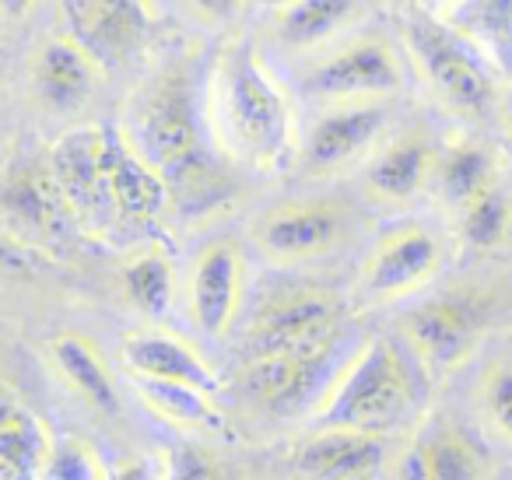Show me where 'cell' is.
Instances as JSON below:
<instances>
[{"mask_svg": "<svg viewBox=\"0 0 512 480\" xmlns=\"http://www.w3.org/2000/svg\"><path fill=\"white\" fill-rule=\"evenodd\" d=\"M221 113L225 134L253 165L274 169L292 155V109L253 46H235L221 64Z\"/></svg>", "mask_w": 512, "mask_h": 480, "instance_id": "1", "label": "cell"}, {"mask_svg": "<svg viewBox=\"0 0 512 480\" xmlns=\"http://www.w3.org/2000/svg\"><path fill=\"white\" fill-rule=\"evenodd\" d=\"M414 407V386L400 351L390 340H369L323 400L320 428H358L386 435L404 424Z\"/></svg>", "mask_w": 512, "mask_h": 480, "instance_id": "2", "label": "cell"}, {"mask_svg": "<svg viewBox=\"0 0 512 480\" xmlns=\"http://www.w3.org/2000/svg\"><path fill=\"white\" fill-rule=\"evenodd\" d=\"M407 46H411V57L418 60L432 92L453 113L484 116L498 109L502 95H498L491 74L481 67L467 39L456 36L446 22H411L407 25Z\"/></svg>", "mask_w": 512, "mask_h": 480, "instance_id": "3", "label": "cell"}, {"mask_svg": "<svg viewBox=\"0 0 512 480\" xmlns=\"http://www.w3.org/2000/svg\"><path fill=\"white\" fill-rule=\"evenodd\" d=\"M341 326V309L323 295H295L260 312L246 333V354H292L320 361Z\"/></svg>", "mask_w": 512, "mask_h": 480, "instance_id": "4", "label": "cell"}, {"mask_svg": "<svg viewBox=\"0 0 512 480\" xmlns=\"http://www.w3.org/2000/svg\"><path fill=\"white\" fill-rule=\"evenodd\" d=\"M134 151L148 158L158 172L183 162L186 155L200 151L197 109L190 99V81L183 74H162L151 85V95L144 99L137 116V141Z\"/></svg>", "mask_w": 512, "mask_h": 480, "instance_id": "5", "label": "cell"}, {"mask_svg": "<svg viewBox=\"0 0 512 480\" xmlns=\"http://www.w3.org/2000/svg\"><path fill=\"white\" fill-rule=\"evenodd\" d=\"M50 172L64 193L67 207L78 218L106 221L116 214L113 193H109V172H106V130H71L57 141L50 158Z\"/></svg>", "mask_w": 512, "mask_h": 480, "instance_id": "6", "label": "cell"}, {"mask_svg": "<svg viewBox=\"0 0 512 480\" xmlns=\"http://www.w3.org/2000/svg\"><path fill=\"white\" fill-rule=\"evenodd\" d=\"M67 36L99 67L120 64L148 32L144 0H64Z\"/></svg>", "mask_w": 512, "mask_h": 480, "instance_id": "7", "label": "cell"}, {"mask_svg": "<svg viewBox=\"0 0 512 480\" xmlns=\"http://www.w3.org/2000/svg\"><path fill=\"white\" fill-rule=\"evenodd\" d=\"M400 85L404 74L397 53L379 39L344 46L309 74V88L320 99H383L400 92Z\"/></svg>", "mask_w": 512, "mask_h": 480, "instance_id": "8", "label": "cell"}, {"mask_svg": "<svg viewBox=\"0 0 512 480\" xmlns=\"http://www.w3.org/2000/svg\"><path fill=\"white\" fill-rule=\"evenodd\" d=\"M439 263H442V249L432 232H425L418 225L397 228L369 256L362 291L372 302H390V298L411 295L421 284L432 281Z\"/></svg>", "mask_w": 512, "mask_h": 480, "instance_id": "9", "label": "cell"}, {"mask_svg": "<svg viewBox=\"0 0 512 480\" xmlns=\"http://www.w3.org/2000/svg\"><path fill=\"white\" fill-rule=\"evenodd\" d=\"M404 337L428 372L446 375L477 347V316L456 298H435L404 319Z\"/></svg>", "mask_w": 512, "mask_h": 480, "instance_id": "10", "label": "cell"}, {"mask_svg": "<svg viewBox=\"0 0 512 480\" xmlns=\"http://www.w3.org/2000/svg\"><path fill=\"white\" fill-rule=\"evenodd\" d=\"M386 120H390V113L376 99L327 113L309 130L306 148H302V169L330 172L355 162L362 151H369L379 141V134L386 130Z\"/></svg>", "mask_w": 512, "mask_h": 480, "instance_id": "11", "label": "cell"}, {"mask_svg": "<svg viewBox=\"0 0 512 480\" xmlns=\"http://www.w3.org/2000/svg\"><path fill=\"white\" fill-rule=\"evenodd\" d=\"M242 288V256L228 239L207 242L197 256L190 277V312L200 333L218 340L228 330L235 309H239Z\"/></svg>", "mask_w": 512, "mask_h": 480, "instance_id": "12", "label": "cell"}, {"mask_svg": "<svg viewBox=\"0 0 512 480\" xmlns=\"http://www.w3.org/2000/svg\"><path fill=\"white\" fill-rule=\"evenodd\" d=\"M386 459H390L386 435L358 428H320V435L295 452L299 470L313 477H372Z\"/></svg>", "mask_w": 512, "mask_h": 480, "instance_id": "13", "label": "cell"}, {"mask_svg": "<svg viewBox=\"0 0 512 480\" xmlns=\"http://www.w3.org/2000/svg\"><path fill=\"white\" fill-rule=\"evenodd\" d=\"M106 172H109V193H113L116 214L130 221H155L169 207V186L165 176L134 151L123 137L106 130Z\"/></svg>", "mask_w": 512, "mask_h": 480, "instance_id": "14", "label": "cell"}, {"mask_svg": "<svg viewBox=\"0 0 512 480\" xmlns=\"http://www.w3.org/2000/svg\"><path fill=\"white\" fill-rule=\"evenodd\" d=\"M341 235V218L334 207L323 204H302L274 211L260 221L256 239L264 246L267 256L274 260H306V256H320Z\"/></svg>", "mask_w": 512, "mask_h": 480, "instance_id": "15", "label": "cell"}, {"mask_svg": "<svg viewBox=\"0 0 512 480\" xmlns=\"http://www.w3.org/2000/svg\"><path fill=\"white\" fill-rule=\"evenodd\" d=\"M95 78H99V64L71 36L50 39L32 60V85L50 109L81 106L95 88Z\"/></svg>", "mask_w": 512, "mask_h": 480, "instance_id": "16", "label": "cell"}, {"mask_svg": "<svg viewBox=\"0 0 512 480\" xmlns=\"http://www.w3.org/2000/svg\"><path fill=\"white\" fill-rule=\"evenodd\" d=\"M446 25L512 78V0H456Z\"/></svg>", "mask_w": 512, "mask_h": 480, "instance_id": "17", "label": "cell"}, {"mask_svg": "<svg viewBox=\"0 0 512 480\" xmlns=\"http://www.w3.org/2000/svg\"><path fill=\"white\" fill-rule=\"evenodd\" d=\"M50 452L53 442L46 435L43 421L22 410L18 403H11V396H0V477H43Z\"/></svg>", "mask_w": 512, "mask_h": 480, "instance_id": "18", "label": "cell"}, {"mask_svg": "<svg viewBox=\"0 0 512 480\" xmlns=\"http://www.w3.org/2000/svg\"><path fill=\"white\" fill-rule=\"evenodd\" d=\"M123 361L134 375H155V379H183L214 393V375L193 347L169 333H137L123 340Z\"/></svg>", "mask_w": 512, "mask_h": 480, "instance_id": "19", "label": "cell"}, {"mask_svg": "<svg viewBox=\"0 0 512 480\" xmlns=\"http://www.w3.org/2000/svg\"><path fill=\"white\" fill-rule=\"evenodd\" d=\"M435 172V151L421 137H400L369 165V193L379 200H411Z\"/></svg>", "mask_w": 512, "mask_h": 480, "instance_id": "20", "label": "cell"}, {"mask_svg": "<svg viewBox=\"0 0 512 480\" xmlns=\"http://www.w3.org/2000/svg\"><path fill=\"white\" fill-rule=\"evenodd\" d=\"M0 207L11 214L22 228L32 232H46L57 228L71 207H67L64 193H60L53 172L39 169H18L0 183Z\"/></svg>", "mask_w": 512, "mask_h": 480, "instance_id": "21", "label": "cell"}, {"mask_svg": "<svg viewBox=\"0 0 512 480\" xmlns=\"http://www.w3.org/2000/svg\"><path fill=\"white\" fill-rule=\"evenodd\" d=\"M432 176L439 183V197L449 207L463 211L477 193H484L498 179V155L491 144L460 141L435 162Z\"/></svg>", "mask_w": 512, "mask_h": 480, "instance_id": "22", "label": "cell"}, {"mask_svg": "<svg viewBox=\"0 0 512 480\" xmlns=\"http://www.w3.org/2000/svg\"><path fill=\"white\" fill-rule=\"evenodd\" d=\"M53 361H57L60 375H64L95 410H102V414H116V410H120V396H116L113 379H109L99 351H95L85 337L53 340Z\"/></svg>", "mask_w": 512, "mask_h": 480, "instance_id": "23", "label": "cell"}, {"mask_svg": "<svg viewBox=\"0 0 512 480\" xmlns=\"http://www.w3.org/2000/svg\"><path fill=\"white\" fill-rule=\"evenodd\" d=\"M362 0H288L278 15V32L288 46H316L355 18Z\"/></svg>", "mask_w": 512, "mask_h": 480, "instance_id": "24", "label": "cell"}, {"mask_svg": "<svg viewBox=\"0 0 512 480\" xmlns=\"http://www.w3.org/2000/svg\"><path fill=\"white\" fill-rule=\"evenodd\" d=\"M137 393L144 396V403H148L162 421L193 424V428L218 421V410H214V403H211V389L197 386V382L137 375Z\"/></svg>", "mask_w": 512, "mask_h": 480, "instance_id": "25", "label": "cell"}, {"mask_svg": "<svg viewBox=\"0 0 512 480\" xmlns=\"http://www.w3.org/2000/svg\"><path fill=\"white\" fill-rule=\"evenodd\" d=\"M320 361H302L292 358V354H249V361L239 372V389L260 403L292 400L306 386L309 368L320 365Z\"/></svg>", "mask_w": 512, "mask_h": 480, "instance_id": "26", "label": "cell"}, {"mask_svg": "<svg viewBox=\"0 0 512 480\" xmlns=\"http://www.w3.org/2000/svg\"><path fill=\"white\" fill-rule=\"evenodd\" d=\"M162 176H165V186H169V204H176L183 214L211 211L228 193L225 176L214 169V162L204 155V148L186 155L183 162L162 169Z\"/></svg>", "mask_w": 512, "mask_h": 480, "instance_id": "27", "label": "cell"}, {"mask_svg": "<svg viewBox=\"0 0 512 480\" xmlns=\"http://www.w3.org/2000/svg\"><path fill=\"white\" fill-rule=\"evenodd\" d=\"M512 228V186L495 179L460 211V235L470 249H495Z\"/></svg>", "mask_w": 512, "mask_h": 480, "instance_id": "28", "label": "cell"}, {"mask_svg": "<svg viewBox=\"0 0 512 480\" xmlns=\"http://www.w3.org/2000/svg\"><path fill=\"white\" fill-rule=\"evenodd\" d=\"M123 288H127V298L137 309L148 312L151 319H162L172 302V270L165 263V256L148 253V256H137L134 263H127Z\"/></svg>", "mask_w": 512, "mask_h": 480, "instance_id": "29", "label": "cell"}, {"mask_svg": "<svg viewBox=\"0 0 512 480\" xmlns=\"http://www.w3.org/2000/svg\"><path fill=\"white\" fill-rule=\"evenodd\" d=\"M421 456H425V480H474L488 473L481 456L449 431L421 445Z\"/></svg>", "mask_w": 512, "mask_h": 480, "instance_id": "30", "label": "cell"}, {"mask_svg": "<svg viewBox=\"0 0 512 480\" xmlns=\"http://www.w3.org/2000/svg\"><path fill=\"white\" fill-rule=\"evenodd\" d=\"M477 403L491 435L512 449V361H495L484 368L477 382Z\"/></svg>", "mask_w": 512, "mask_h": 480, "instance_id": "31", "label": "cell"}, {"mask_svg": "<svg viewBox=\"0 0 512 480\" xmlns=\"http://www.w3.org/2000/svg\"><path fill=\"white\" fill-rule=\"evenodd\" d=\"M43 477H57V480H92V477H102V466L95 463V456L81 442H60V445H53L50 463H46Z\"/></svg>", "mask_w": 512, "mask_h": 480, "instance_id": "32", "label": "cell"}, {"mask_svg": "<svg viewBox=\"0 0 512 480\" xmlns=\"http://www.w3.org/2000/svg\"><path fill=\"white\" fill-rule=\"evenodd\" d=\"M0 270H4V274H32V270H36L32 249L22 246V242L8 232H0Z\"/></svg>", "mask_w": 512, "mask_h": 480, "instance_id": "33", "label": "cell"}, {"mask_svg": "<svg viewBox=\"0 0 512 480\" xmlns=\"http://www.w3.org/2000/svg\"><path fill=\"white\" fill-rule=\"evenodd\" d=\"M179 459H183V466H176L172 477H214V473H218V466L204 463V452L183 449L179 452Z\"/></svg>", "mask_w": 512, "mask_h": 480, "instance_id": "34", "label": "cell"}, {"mask_svg": "<svg viewBox=\"0 0 512 480\" xmlns=\"http://www.w3.org/2000/svg\"><path fill=\"white\" fill-rule=\"evenodd\" d=\"M193 4L214 22H228V18H235L242 11V0H193Z\"/></svg>", "mask_w": 512, "mask_h": 480, "instance_id": "35", "label": "cell"}, {"mask_svg": "<svg viewBox=\"0 0 512 480\" xmlns=\"http://www.w3.org/2000/svg\"><path fill=\"white\" fill-rule=\"evenodd\" d=\"M32 8H36V0H0V11L8 18H25Z\"/></svg>", "mask_w": 512, "mask_h": 480, "instance_id": "36", "label": "cell"}, {"mask_svg": "<svg viewBox=\"0 0 512 480\" xmlns=\"http://www.w3.org/2000/svg\"><path fill=\"white\" fill-rule=\"evenodd\" d=\"M495 113L502 116L505 130H509V137H512V92H505L502 99H498V109H495Z\"/></svg>", "mask_w": 512, "mask_h": 480, "instance_id": "37", "label": "cell"}]
</instances>
